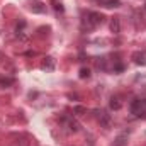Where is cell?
<instances>
[{
    "label": "cell",
    "instance_id": "obj_8",
    "mask_svg": "<svg viewBox=\"0 0 146 146\" xmlns=\"http://www.w3.org/2000/svg\"><path fill=\"white\" fill-rule=\"evenodd\" d=\"M110 29H112V33H119L121 31V22H119V19L115 17V19H112V22H110Z\"/></svg>",
    "mask_w": 146,
    "mask_h": 146
},
{
    "label": "cell",
    "instance_id": "obj_4",
    "mask_svg": "<svg viewBox=\"0 0 146 146\" xmlns=\"http://www.w3.org/2000/svg\"><path fill=\"white\" fill-rule=\"evenodd\" d=\"M100 3L107 9H117L121 5V0H100Z\"/></svg>",
    "mask_w": 146,
    "mask_h": 146
},
{
    "label": "cell",
    "instance_id": "obj_3",
    "mask_svg": "<svg viewBox=\"0 0 146 146\" xmlns=\"http://www.w3.org/2000/svg\"><path fill=\"white\" fill-rule=\"evenodd\" d=\"M95 115H97V121L102 124V126H106V127H109V124H110V117H109V114H106V110H95Z\"/></svg>",
    "mask_w": 146,
    "mask_h": 146
},
{
    "label": "cell",
    "instance_id": "obj_10",
    "mask_svg": "<svg viewBox=\"0 0 146 146\" xmlns=\"http://www.w3.org/2000/svg\"><path fill=\"white\" fill-rule=\"evenodd\" d=\"M133 58H134V61H136V63H141V65H145V63H146L145 54H139V53H136V54H134Z\"/></svg>",
    "mask_w": 146,
    "mask_h": 146
},
{
    "label": "cell",
    "instance_id": "obj_2",
    "mask_svg": "<svg viewBox=\"0 0 146 146\" xmlns=\"http://www.w3.org/2000/svg\"><path fill=\"white\" fill-rule=\"evenodd\" d=\"M102 15L100 14H97V12H88L87 14V17H85V26L88 27V29H94L95 26H99L100 22H102Z\"/></svg>",
    "mask_w": 146,
    "mask_h": 146
},
{
    "label": "cell",
    "instance_id": "obj_9",
    "mask_svg": "<svg viewBox=\"0 0 146 146\" xmlns=\"http://www.w3.org/2000/svg\"><path fill=\"white\" fill-rule=\"evenodd\" d=\"M12 82H14L12 78H7V76H2V75H0V85H2V87H7V85H12Z\"/></svg>",
    "mask_w": 146,
    "mask_h": 146
},
{
    "label": "cell",
    "instance_id": "obj_6",
    "mask_svg": "<svg viewBox=\"0 0 146 146\" xmlns=\"http://www.w3.org/2000/svg\"><path fill=\"white\" fill-rule=\"evenodd\" d=\"M122 107V102H121V99L115 95V97H112L110 99V109H114V110H119Z\"/></svg>",
    "mask_w": 146,
    "mask_h": 146
},
{
    "label": "cell",
    "instance_id": "obj_7",
    "mask_svg": "<svg viewBox=\"0 0 146 146\" xmlns=\"http://www.w3.org/2000/svg\"><path fill=\"white\" fill-rule=\"evenodd\" d=\"M41 68H42V70H53V68H54V60H53V58H46V61H42Z\"/></svg>",
    "mask_w": 146,
    "mask_h": 146
},
{
    "label": "cell",
    "instance_id": "obj_1",
    "mask_svg": "<svg viewBox=\"0 0 146 146\" xmlns=\"http://www.w3.org/2000/svg\"><path fill=\"white\" fill-rule=\"evenodd\" d=\"M131 114L136 117H146V100L145 99H134L131 102Z\"/></svg>",
    "mask_w": 146,
    "mask_h": 146
},
{
    "label": "cell",
    "instance_id": "obj_5",
    "mask_svg": "<svg viewBox=\"0 0 146 146\" xmlns=\"http://www.w3.org/2000/svg\"><path fill=\"white\" fill-rule=\"evenodd\" d=\"M65 124L68 126V131H70V133H78V131H80V124H78L76 121H72V119H68Z\"/></svg>",
    "mask_w": 146,
    "mask_h": 146
},
{
    "label": "cell",
    "instance_id": "obj_11",
    "mask_svg": "<svg viewBox=\"0 0 146 146\" xmlns=\"http://www.w3.org/2000/svg\"><path fill=\"white\" fill-rule=\"evenodd\" d=\"M90 76V70L88 68H82L80 70V78H88Z\"/></svg>",
    "mask_w": 146,
    "mask_h": 146
}]
</instances>
